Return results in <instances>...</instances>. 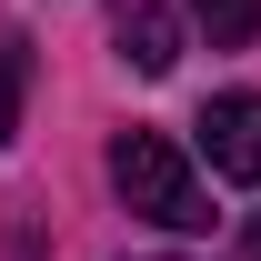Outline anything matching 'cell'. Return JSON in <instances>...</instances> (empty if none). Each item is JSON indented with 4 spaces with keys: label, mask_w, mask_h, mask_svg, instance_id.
Wrapping results in <instances>:
<instances>
[{
    "label": "cell",
    "mask_w": 261,
    "mask_h": 261,
    "mask_svg": "<svg viewBox=\"0 0 261 261\" xmlns=\"http://www.w3.org/2000/svg\"><path fill=\"white\" fill-rule=\"evenodd\" d=\"M111 191L141 211L151 231H211V191H201V171H191V151L171 141V130H141L130 121L121 141H111Z\"/></svg>",
    "instance_id": "cell-1"
},
{
    "label": "cell",
    "mask_w": 261,
    "mask_h": 261,
    "mask_svg": "<svg viewBox=\"0 0 261 261\" xmlns=\"http://www.w3.org/2000/svg\"><path fill=\"white\" fill-rule=\"evenodd\" d=\"M201 161L241 191H261V91H221L201 111Z\"/></svg>",
    "instance_id": "cell-2"
},
{
    "label": "cell",
    "mask_w": 261,
    "mask_h": 261,
    "mask_svg": "<svg viewBox=\"0 0 261 261\" xmlns=\"http://www.w3.org/2000/svg\"><path fill=\"white\" fill-rule=\"evenodd\" d=\"M121 61L141 70V81H161V70L181 61V10H161V0H130V20H121Z\"/></svg>",
    "instance_id": "cell-3"
},
{
    "label": "cell",
    "mask_w": 261,
    "mask_h": 261,
    "mask_svg": "<svg viewBox=\"0 0 261 261\" xmlns=\"http://www.w3.org/2000/svg\"><path fill=\"white\" fill-rule=\"evenodd\" d=\"M20 100H31V40L0 31V151L20 141Z\"/></svg>",
    "instance_id": "cell-4"
},
{
    "label": "cell",
    "mask_w": 261,
    "mask_h": 261,
    "mask_svg": "<svg viewBox=\"0 0 261 261\" xmlns=\"http://www.w3.org/2000/svg\"><path fill=\"white\" fill-rule=\"evenodd\" d=\"M191 20L211 31V50H241V40L261 31V0H191Z\"/></svg>",
    "instance_id": "cell-5"
},
{
    "label": "cell",
    "mask_w": 261,
    "mask_h": 261,
    "mask_svg": "<svg viewBox=\"0 0 261 261\" xmlns=\"http://www.w3.org/2000/svg\"><path fill=\"white\" fill-rule=\"evenodd\" d=\"M251 261H261V221H251Z\"/></svg>",
    "instance_id": "cell-6"
}]
</instances>
